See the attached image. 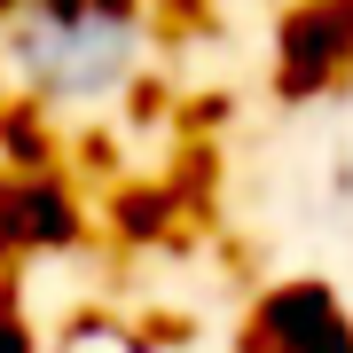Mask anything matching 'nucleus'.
<instances>
[{
    "label": "nucleus",
    "mask_w": 353,
    "mask_h": 353,
    "mask_svg": "<svg viewBox=\"0 0 353 353\" xmlns=\"http://www.w3.org/2000/svg\"><path fill=\"white\" fill-rule=\"evenodd\" d=\"M353 63V0H314L306 16H290L283 32V87H322L330 71Z\"/></svg>",
    "instance_id": "obj_3"
},
{
    "label": "nucleus",
    "mask_w": 353,
    "mask_h": 353,
    "mask_svg": "<svg viewBox=\"0 0 353 353\" xmlns=\"http://www.w3.org/2000/svg\"><path fill=\"white\" fill-rule=\"evenodd\" d=\"M0 353H32V338H24V322H16L8 306H0Z\"/></svg>",
    "instance_id": "obj_4"
},
{
    "label": "nucleus",
    "mask_w": 353,
    "mask_h": 353,
    "mask_svg": "<svg viewBox=\"0 0 353 353\" xmlns=\"http://www.w3.org/2000/svg\"><path fill=\"white\" fill-rule=\"evenodd\" d=\"M243 345L252 353H353V322L338 314V299L322 283H283L259 299Z\"/></svg>",
    "instance_id": "obj_2"
},
{
    "label": "nucleus",
    "mask_w": 353,
    "mask_h": 353,
    "mask_svg": "<svg viewBox=\"0 0 353 353\" xmlns=\"http://www.w3.org/2000/svg\"><path fill=\"white\" fill-rule=\"evenodd\" d=\"M0 63L32 102L87 110V102H110L141 79L150 24L134 0H8Z\"/></svg>",
    "instance_id": "obj_1"
}]
</instances>
